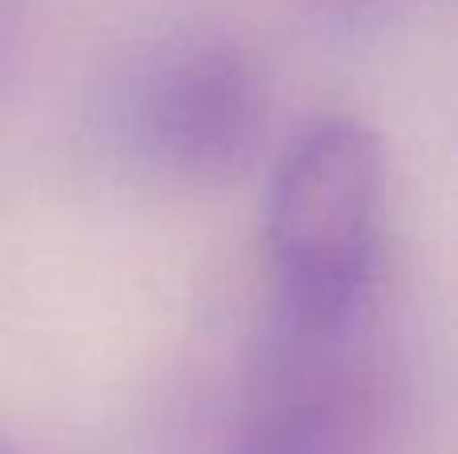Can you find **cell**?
Instances as JSON below:
<instances>
[{
	"mask_svg": "<svg viewBox=\"0 0 458 454\" xmlns=\"http://www.w3.org/2000/svg\"><path fill=\"white\" fill-rule=\"evenodd\" d=\"M386 423L370 330L334 342L266 334L245 415L222 454H382Z\"/></svg>",
	"mask_w": 458,
	"mask_h": 454,
	"instance_id": "3957f363",
	"label": "cell"
},
{
	"mask_svg": "<svg viewBox=\"0 0 458 454\" xmlns=\"http://www.w3.org/2000/svg\"><path fill=\"white\" fill-rule=\"evenodd\" d=\"M0 454H21V450H13V447H8V442H0Z\"/></svg>",
	"mask_w": 458,
	"mask_h": 454,
	"instance_id": "277c9868",
	"label": "cell"
},
{
	"mask_svg": "<svg viewBox=\"0 0 458 454\" xmlns=\"http://www.w3.org/2000/svg\"><path fill=\"white\" fill-rule=\"evenodd\" d=\"M386 165L358 121H314L277 161L266 201L274 306L266 330L350 338L370 330Z\"/></svg>",
	"mask_w": 458,
	"mask_h": 454,
	"instance_id": "6da1fadb",
	"label": "cell"
},
{
	"mask_svg": "<svg viewBox=\"0 0 458 454\" xmlns=\"http://www.w3.org/2000/svg\"><path fill=\"white\" fill-rule=\"evenodd\" d=\"M261 80L222 40L153 48L117 93V141L169 181H222L250 161L261 137Z\"/></svg>",
	"mask_w": 458,
	"mask_h": 454,
	"instance_id": "7a4b0ae2",
	"label": "cell"
}]
</instances>
